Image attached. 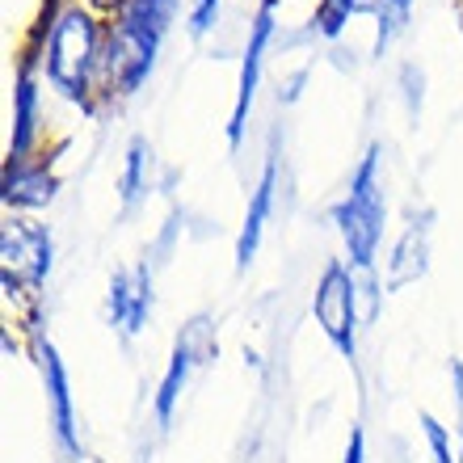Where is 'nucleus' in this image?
Returning a JSON list of instances; mask_svg holds the SVG:
<instances>
[{
  "mask_svg": "<svg viewBox=\"0 0 463 463\" xmlns=\"http://www.w3.org/2000/svg\"><path fill=\"white\" fill-rule=\"evenodd\" d=\"M101 51H106V25H101V17L89 5H68L47 38L43 76L68 101H80L85 114H98L93 89H98Z\"/></svg>",
  "mask_w": 463,
  "mask_h": 463,
  "instance_id": "1",
  "label": "nucleus"
},
{
  "mask_svg": "<svg viewBox=\"0 0 463 463\" xmlns=\"http://www.w3.org/2000/svg\"><path fill=\"white\" fill-rule=\"evenodd\" d=\"M383 215H388V203H383V182H379V147H371L358 160L345 198L333 207V220H337V232H342V241H345L350 266H354V274L366 279V295L371 299L379 291L375 257H379V241H383Z\"/></svg>",
  "mask_w": 463,
  "mask_h": 463,
  "instance_id": "2",
  "label": "nucleus"
},
{
  "mask_svg": "<svg viewBox=\"0 0 463 463\" xmlns=\"http://www.w3.org/2000/svg\"><path fill=\"white\" fill-rule=\"evenodd\" d=\"M51 232L43 223L25 220V215H9L0 228V282L9 299H30L43 291V282L51 274Z\"/></svg>",
  "mask_w": 463,
  "mask_h": 463,
  "instance_id": "3",
  "label": "nucleus"
},
{
  "mask_svg": "<svg viewBox=\"0 0 463 463\" xmlns=\"http://www.w3.org/2000/svg\"><path fill=\"white\" fill-rule=\"evenodd\" d=\"M312 317H317L320 333L333 342V350L342 354L345 363H354L358 358V279H354V266L333 257L329 266L320 269Z\"/></svg>",
  "mask_w": 463,
  "mask_h": 463,
  "instance_id": "4",
  "label": "nucleus"
},
{
  "mask_svg": "<svg viewBox=\"0 0 463 463\" xmlns=\"http://www.w3.org/2000/svg\"><path fill=\"white\" fill-rule=\"evenodd\" d=\"M156 51H160V38L144 34L135 25L110 22L106 51H101V68H98V93L110 101L131 98L135 89L152 76V68H156Z\"/></svg>",
  "mask_w": 463,
  "mask_h": 463,
  "instance_id": "5",
  "label": "nucleus"
},
{
  "mask_svg": "<svg viewBox=\"0 0 463 463\" xmlns=\"http://www.w3.org/2000/svg\"><path fill=\"white\" fill-rule=\"evenodd\" d=\"M34 358H38V375H43V392H47V413H51V434L55 447L68 463H76L85 455L80 447V426H76V404H72V379L63 366L60 350L51 345V337L34 333Z\"/></svg>",
  "mask_w": 463,
  "mask_h": 463,
  "instance_id": "6",
  "label": "nucleus"
},
{
  "mask_svg": "<svg viewBox=\"0 0 463 463\" xmlns=\"http://www.w3.org/2000/svg\"><path fill=\"white\" fill-rule=\"evenodd\" d=\"M274 25H279V0H261V5H257V13H253V25H249L244 55H241L236 106H232V122H228V147H241V139H244V127H249V106H253L257 85H261V63H266Z\"/></svg>",
  "mask_w": 463,
  "mask_h": 463,
  "instance_id": "7",
  "label": "nucleus"
},
{
  "mask_svg": "<svg viewBox=\"0 0 463 463\" xmlns=\"http://www.w3.org/2000/svg\"><path fill=\"white\" fill-rule=\"evenodd\" d=\"M38 51L17 55V76H13V139L5 165H22L43 144V89H38Z\"/></svg>",
  "mask_w": 463,
  "mask_h": 463,
  "instance_id": "8",
  "label": "nucleus"
},
{
  "mask_svg": "<svg viewBox=\"0 0 463 463\" xmlns=\"http://www.w3.org/2000/svg\"><path fill=\"white\" fill-rule=\"evenodd\" d=\"M152 304H156V291H152V266L147 261L114 269L110 291H106V320L114 325L122 342H135L147 329Z\"/></svg>",
  "mask_w": 463,
  "mask_h": 463,
  "instance_id": "9",
  "label": "nucleus"
},
{
  "mask_svg": "<svg viewBox=\"0 0 463 463\" xmlns=\"http://www.w3.org/2000/svg\"><path fill=\"white\" fill-rule=\"evenodd\" d=\"M60 194V177L51 173V156H30L22 165H5L0 198L9 211H43Z\"/></svg>",
  "mask_w": 463,
  "mask_h": 463,
  "instance_id": "10",
  "label": "nucleus"
},
{
  "mask_svg": "<svg viewBox=\"0 0 463 463\" xmlns=\"http://www.w3.org/2000/svg\"><path fill=\"white\" fill-rule=\"evenodd\" d=\"M274 190H279V156L269 152L266 169L257 177L253 194H249V207H244V223H241V236H236V269H249L253 266L257 249H261V236H266V223L274 215Z\"/></svg>",
  "mask_w": 463,
  "mask_h": 463,
  "instance_id": "11",
  "label": "nucleus"
},
{
  "mask_svg": "<svg viewBox=\"0 0 463 463\" xmlns=\"http://www.w3.org/2000/svg\"><path fill=\"white\" fill-rule=\"evenodd\" d=\"M430 269V220H409L401 232V241L392 244V257H388V274H383V287L388 291H404L413 287L417 279H426Z\"/></svg>",
  "mask_w": 463,
  "mask_h": 463,
  "instance_id": "12",
  "label": "nucleus"
},
{
  "mask_svg": "<svg viewBox=\"0 0 463 463\" xmlns=\"http://www.w3.org/2000/svg\"><path fill=\"white\" fill-rule=\"evenodd\" d=\"M194 366L198 363L190 354H182L173 345L169 366H165V375H160V383H156V396H152V413H156L160 430L173 426V413H177V404H182V392H185V383H190V375H194Z\"/></svg>",
  "mask_w": 463,
  "mask_h": 463,
  "instance_id": "13",
  "label": "nucleus"
},
{
  "mask_svg": "<svg viewBox=\"0 0 463 463\" xmlns=\"http://www.w3.org/2000/svg\"><path fill=\"white\" fill-rule=\"evenodd\" d=\"M152 144H147L144 135H135L131 147H127V165H122V177H118V190H122V207H135L139 198L152 190Z\"/></svg>",
  "mask_w": 463,
  "mask_h": 463,
  "instance_id": "14",
  "label": "nucleus"
},
{
  "mask_svg": "<svg viewBox=\"0 0 463 463\" xmlns=\"http://www.w3.org/2000/svg\"><path fill=\"white\" fill-rule=\"evenodd\" d=\"M177 5H182V0H127L114 22L135 25V30H144V34H152V38H165L173 17H177Z\"/></svg>",
  "mask_w": 463,
  "mask_h": 463,
  "instance_id": "15",
  "label": "nucleus"
},
{
  "mask_svg": "<svg viewBox=\"0 0 463 463\" xmlns=\"http://www.w3.org/2000/svg\"><path fill=\"white\" fill-rule=\"evenodd\" d=\"M173 345H177L182 354H190L198 366H207L211 358L220 354V333H215V320H211L207 312H203V317H194V320H185Z\"/></svg>",
  "mask_w": 463,
  "mask_h": 463,
  "instance_id": "16",
  "label": "nucleus"
},
{
  "mask_svg": "<svg viewBox=\"0 0 463 463\" xmlns=\"http://www.w3.org/2000/svg\"><path fill=\"white\" fill-rule=\"evenodd\" d=\"M358 9H363L358 0H320L317 13H312V25H307V30H312L317 38H337L345 25H350V17H354Z\"/></svg>",
  "mask_w": 463,
  "mask_h": 463,
  "instance_id": "17",
  "label": "nucleus"
},
{
  "mask_svg": "<svg viewBox=\"0 0 463 463\" xmlns=\"http://www.w3.org/2000/svg\"><path fill=\"white\" fill-rule=\"evenodd\" d=\"M371 9H375V17H379L375 55H383V47H388L392 38H396L404 25H409V17H413V0H375Z\"/></svg>",
  "mask_w": 463,
  "mask_h": 463,
  "instance_id": "18",
  "label": "nucleus"
},
{
  "mask_svg": "<svg viewBox=\"0 0 463 463\" xmlns=\"http://www.w3.org/2000/svg\"><path fill=\"white\" fill-rule=\"evenodd\" d=\"M421 430H426V442H430V459L434 463H459V455L451 451V434H447V426H439L434 417H421Z\"/></svg>",
  "mask_w": 463,
  "mask_h": 463,
  "instance_id": "19",
  "label": "nucleus"
},
{
  "mask_svg": "<svg viewBox=\"0 0 463 463\" xmlns=\"http://www.w3.org/2000/svg\"><path fill=\"white\" fill-rule=\"evenodd\" d=\"M215 17H220V0H194L190 5V34L203 38L215 25Z\"/></svg>",
  "mask_w": 463,
  "mask_h": 463,
  "instance_id": "20",
  "label": "nucleus"
},
{
  "mask_svg": "<svg viewBox=\"0 0 463 463\" xmlns=\"http://www.w3.org/2000/svg\"><path fill=\"white\" fill-rule=\"evenodd\" d=\"M451 383H455V404H459V426H455V455L463 463V363L451 358Z\"/></svg>",
  "mask_w": 463,
  "mask_h": 463,
  "instance_id": "21",
  "label": "nucleus"
},
{
  "mask_svg": "<svg viewBox=\"0 0 463 463\" xmlns=\"http://www.w3.org/2000/svg\"><path fill=\"white\" fill-rule=\"evenodd\" d=\"M342 463H366V434L358 426L350 430V442H345V455Z\"/></svg>",
  "mask_w": 463,
  "mask_h": 463,
  "instance_id": "22",
  "label": "nucleus"
}]
</instances>
